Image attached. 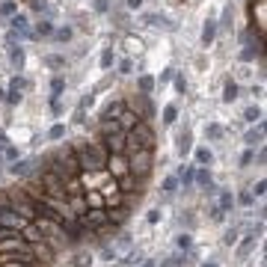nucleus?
I'll use <instances>...</instances> for the list:
<instances>
[{"mask_svg":"<svg viewBox=\"0 0 267 267\" xmlns=\"http://www.w3.org/2000/svg\"><path fill=\"white\" fill-rule=\"evenodd\" d=\"M39 164H45V169L54 172L66 187L74 184V181H80V167H77V158H74V149H71V146H63V149H57V152L42 155Z\"/></svg>","mask_w":267,"mask_h":267,"instance_id":"1","label":"nucleus"},{"mask_svg":"<svg viewBox=\"0 0 267 267\" xmlns=\"http://www.w3.org/2000/svg\"><path fill=\"white\" fill-rule=\"evenodd\" d=\"M71 149H74V158H77L80 172H101L104 164H107V149H104L101 143H86V140H80V143H74Z\"/></svg>","mask_w":267,"mask_h":267,"instance_id":"2","label":"nucleus"},{"mask_svg":"<svg viewBox=\"0 0 267 267\" xmlns=\"http://www.w3.org/2000/svg\"><path fill=\"white\" fill-rule=\"evenodd\" d=\"M3 199H6V205H9L15 214H21L27 223H33L36 217H39V214H36V202L27 196V190H24V187H21V190H18V187L3 190Z\"/></svg>","mask_w":267,"mask_h":267,"instance_id":"3","label":"nucleus"},{"mask_svg":"<svg viewBox=\"0 0 267 267\" xmlns=\"http://www.w3.org/2000/svg\"><path fill=\"white\" fill-rule=\"evenodd\" d=\"M152 164H155V149H131V158H128V172L134 178L146 181L149 172H152Z\"/></svg>","mask_w":267,"mask_h":267,"instance_id":"4","label":"nucleus"},{"mask_svg":"<svg viewBox=\"0 0 267 267\" xmlns=\"http://www.w3.org/2000/svg\"><path fill=\"white\" fill-rule=\"evenodd\" d=\"M98 143L107 149V155H125V149H128V131H122L119 125L107 128V131H98Z\"/></svg>","mask_w":267,"mask_h":267,"instance_id":"5","label":"nucleus"},{"mask_svg":"<svg viewBox=\"0 0 267 267\" xmlns=\"http://www.w3.org/2000/svg\"><path fill=\"white\" fill-rule=\"evenodd\" d=\"M128 146L131 149H155V131H152V125L146 119H140L128 131Z\"/></svg>","mask_w":267,"mask_h":267,"instance_id":"6","label":"nucleus"},{"mask_svg":"<svg viewBox=\"0 0 267 267\" xmlns=\"http://www.w3.org/2000/svg\"><path fill=\"white\" fill-rule=\"evenodd\" d=\"M36 226L42 229V240H45L48 246H54V249L66 246V234L60 229V223H54V220H48V217H36Z\"/></svg>","mask_w":267,"mask_h":267,"instance_id":"7","label":"nucleus"},{"mask_svg":"<svg viewBox=\"0 0 267 267\" xmlns=\"http://www.w3.org/2000/svg\"><path fill=\"white\" fill-rule=\"evenodd\" d=\"M36 181L42 184V190L48 193V196H54V199H68V190H66V184L54 175V172H48V169H42L39 175H36Z\"/></svg>","mask_w":267,"mask_h":267,"instance_id":"8","label":"nucleus"},{"mask_svg":"<svg viewBox=\"0 0 267 267\" xmlns=\"http://www.w3.org/2000/svg\"><path fill=\"white\" fill-rule=\"evenodd\" d=\"M9 33L15 36V39H33V30H30V18H27L24 12H15V15L9 18Z\"/></svg>","mask_w":267,"mask_h":267,"instance_id":"9","label":"nucleus"},{"mask_svg":"<svg viewBox=\"0 0 267 267\" xmlns=\"http://www.w3.org/2000/svg\"><path fill=\"white\" fill-rule=\"evenodd\" d=\"M104 172H107L110 178H122V175L128 172V158H125V155H107Z\"/></svg>","mask_w":267,"mask_h":267,"instance_id":"10","label":"nucleus"},{"mask_svg":"<svg viewBox=\"0 0 267 267\" xmlns=\"http://www.w3.org/2000/svg\"><path fill=\"white\" fill-rule=\"evenodd\" d=\"M24 89H27V80L15 74V77L9 80V89H6V98H3V101H9V104H18V101L24 98Z\"/></svg>","mask_w":267,"mask_h":267,"instance_id":"11","label":"nucleus"},{"mask_svg":"<svg viewBox=\"0 0 267 267\" xmlns=\"http://www.w3.org/2000/svg\"><path fill=\"white\" fill-rule=\"evenodd\" d=\"M125 220H128V205H119V208H107V223H110L113 229L125 226Z\"/></svg>","mask_w":267,"mask_h":267,"instance_id":"12","label":"nucleus"},{"mask_svg":"<svg viewBox=\"0 0 267 267\" xmlns=\"http://www.w3.org/2000/svg\"><path fill=\"white\" fill-rule=\"evenodd\" d=\"M243 143H246L249 149L261 146V143H264V122H255V128H249V131H246V137H243Z\"/></svg>","mask_w":267,"mask_h":267,"instance_id":"13","label":"nucleus"},{"mask_svg":"<svg viewBox=\"0 0 267 267\" xmlns=\"http://www.w3.org/2000/svg\"><path fill=\"white\" fill-rule=\"evenodd\" d=\"M66 202H68V211H71L74 217H80V214L89 208V205H86V193H68Z\"/></svg>","mask_w":267,"mask_h":267,"instance_id":"14","label":"nucleus"},{"mask_svg":"<svg viewBox=\"0 0 267 267\" xmlns=\"http://www.w3.org/2000/svg\"><path fill=\"white\" fill-rule=\"evenodd\" d=\"M39 164V161H12V167H9V172L15 175V178H27V175H33V167Z\"/></svg>","mask_w":267,"mask_h":267,"instance_id":"15","label":"nucleus"},{"mask_svg":"<svg viewBox=\"0 0 267 267\" xmlns=\"http://www.w3.org/2000/svg\"><path fill=\"white\" fill-rule=\"evenodd\" d=\"M6 45H9V63H12V68L21 71L24 68V48L15 45V42H6Z\"/></svg>","mask_w":267,"mask_h":267,"instance_id":"16","label":"nucleus"},{"mask_svg":"<svg viewBox=\"0 0 267 267\" xmlns=\"http://www.w3.org/2000/svg\"><path fill=\"white\" fill-rule=\"evenodd\" d=\"M116 122H119V128H122V131H131L134 125H137V122H140V116H137V113H134L131 107H125V110H122V113H119V116H116Z\"/></svg>","mask_w":267,"mask_h":267,"instance_id":"17","label":"nucleus"},{"mask_svg":"<svg viewBox=\"0 0 267 267\" xmlns=\"http://www.w3.org/2000/svg\"><path fill=\"white\" fill-rule=\"evenodd\" d=\"M125 107H128V101H122V98L110 101V104H107V107L101 110V119H116V116H119V113H122Z\"/></svg>","mask_w":267,"mask_h":267,"instance_id":"18","label":"nucleus"},{"mask_svg":"<svg viewBox=\"0 0 267 267\" xmlns=\"http://www.w3.org/2000/svg\"><path fill=\"white\" fill-rule=\"evenodd\" d=\"M48 36H54V21L51 18H42L33 27V39H48Z\"/></svg>","mask_w":267,"mask_h":267,"instance_id":"19","label":"nucleus"},{"mask_svg":"<svg viewBox=\"0 0 267 267\" xmlns=\"http://www.w3.org/2000/svg\"><path fill=\"white\" fill-rule=\"evenodd\" d=\"M214 39H217V21H211V18H208V21H205V27H202V45H205V48H211V45H214Z\"/></svg>","mask_w":267,"mask_h":267,"instance_id":"20","label":"nucleus"},{"mask_svg":"<svg viewBox=\"0 0 267 267\" xmlns=\"http://www.w3.org/2000/svg\"><path fill=\"white\" fill-rule=\"evenodd\" d=\"M137 104H140V113H137V116H140V119H152L155 107H152L149 95H137V98H134V107H137Z\"/></svg>","mask_w":267,"mask_h":267,"instance_id":"21","label":"nucleus"},{"mask_svg":"<svg viewBox=\"0 0 267 267\" xmlns=\"http://www.w3.org/2000/svg\"><path fill=\"white\" fill-rule=\"evenodd\" d=\"M175 149H178V155H181V158H184V155H187V152L193 149V134L187 131V128L178 134V146H175Z\"/></svg>","mask_w":267,"mask_h":267,"instance_id":"22","label":"nucleus"},{"mask_svg":"<svg viewBox=\"0 0 267 267\" xmlns=\"http://www.w3.org/2000/svg\"><path fill=\"white\" fill-rule=\"evenodd\" d=\"M258 54H261V42H258V45H246V48L237 54V60H240V63H252Z\"/></svg>","mask_w":267,"mask_h":267,"instance_id":"23","label":"nucleus"},{"mask_svg":"<svg viewBox=\"0 0 267 267\" xmlns=\"http://www.w3.org/2000/svg\"><path fill=\"white\" fill-rule=\"evenodd\" d=\"M86 205H89V208H107V199H104L101 190H92V187H89V190H86Z\"/></svg>","mask_w":267,"mask_h":267,"instance_id":"24","label":"nucleus"},{"mask_svg":"<svg viewBox=\"0 0 267 267\" xmlns=\"http://www.w3.org/2000/svg\"><path fill=\"white\" fill-rule=\"evenodd\" d=\"M237 92H240V86L229 77V80H226V86H223V101H226V104H232V101L237 98Z\"/></svg>","mask_w":267,"mask_h":267,"instance_id":"25","label":"nucleus"},{"mask_svg":"<svg viewBox=\"0 0 267 267\" xmlns=\"http://www.w3.org/2000/svg\"><path fill=\"white\" fill-rule=\"evenodd\" d=\"M137 86H140V95H152V89H155V77H152V74H143V77L137 80Z\"/></svg>","mask_w":267,"mask_h":267,"instance_id":"26","label":"nucleus"},{"mask_svg":"<svg viewBox=\"0 0 267 267\" xmlns=\"http://www.w3.org/2000/svg\"><path fill=\"white\" fill-rule=\"evenodd\" d=\"M255 240H258L255 234H249V237H243V243L237 246V258H246V255L252 252V246H255Z\"/></svg>","mask_w":267,"mask_h":267,"instance_id":"27","label":"nucleus"},{"mask_svg":"<svg viewBox=\"0 0 267 267\" xmlns=\"http://www.w3.org/2000/svg\"><path fill=\"white\" fill-rule=\"evenodd\" d=\"M196 164H199V167H211V164H214V152L205 149V146L196 149Z\"/></svg>","mask_w":267,"mask_h":267,"instance_id":"28","label":"nucleus"},{"mask_svg":"<svg viewBox=\"0 0 267 267\" xmlns=\"http://www.w3.org/2000/svg\"><path fill=\"white\" fill-rule=\"evenodd\" d=\"M15 12H18V3L15 0H3L0 3V18H12Z\"/></svg>","mask_w":267,"mask_h":267,"instance_id":"29","label":"nucleus"},{"mask_svg":"<svg viewBox=\"0 0 267 267\" xmlns=\"http://www.w3.org/2000/svg\"><path fill=\"white\" fill-rule=\"evenodd\" d=\"M193 172H196V167H184V169H181V175H178V184H184V190L193 184Z\"/></svg>","mask_w":267,"mask_h":267,"instance_id":"30","label":"nucleus"},{"mask_svg":"<svg viewBox=\"0 0 267 267\" xmlns=\"http://www.w3.org/2000/svg\"><path fill=\"white\" fill-rule=\"evenodd\" d=\"M63 89H66V80L57 74V77L51 80V98H60V95H63Z\"/></svg>","mask_w":267,"mask_h":267,"instance_id":"31","label":"nucleus"},{"mask_svg":"<svg viewBox=\"0 0 267 267\" xmlns=\"http://www.w3.org/2000/svg\"><path fill=\"white\" fill-rule=\"evenodd\" d=\"M243 119H246V122H252V125H255V122H261V107H255V104H252V107H246V110H243Z\"/></svg>","mask_w":267,"mask_h":267,"instance_id":"32","label":"nucleus"},{"mask_svg":"<svg viewBox=\"0 0 267 267\" xmlns=\"http://www.w3.org/2000/svg\"><path fill=\"white\" fill-rule=\"evenodd\" d=\"M175 119H178V107L175 104H167L164 107V125H175Z\"/></svg>","mask_w":267,"mask_h":267,"instance_id":"33","label":"nucleus"},{"mask_svg":"<svg viewBox=\"0 0 267 267\" xmlns=\"http://www.w3.org/2000/svg\"><path fill=\"white\" fill-rule=\"evenodd\" d=\"M223 125H217V122H211V125H208V128H205V137H208V140H223Z\"/></svg>","mask_w":267,"mask_h":267,"instance_id":"34","label":"nucleus"},{"mask_svg":"<svg viewBox=\"0 0 267 267\" xmlns=\"http://www.w3.org/2000/svg\"><path fill=\"white\" fill-rule=\"evenodd\" d=\"M71 36H74L71 27H54V39L57 42H71Z\"/></svg>","mask_w":267,"mask_h":267,"instance_id":"35","label":"nucleus"},{"mask_svg":"<svg viewBox=\"0 0 267 267\" xmlns=\"http://www.w3.org/2000/svg\"><path fill=\"white\" fill-rule=\"evenodd\" d=\"M234 202H237V205H243V208H249V205H252V202H255V196H252V193H249V190H240V193H237V196H234Z\"/></svg>","mask_w":267,"mask_h":267,"instance_id":"36","label":"nucleus"},{"mask_svg":"<svg viewBox=\"0 0 267 267\" xmlns=\"http://www.w3.org/2000/svg\"><path fill=\"white\" fill-rule=\"evenodd\" d=\"M232 205H234L232 190H223V193H220V208H223V211H232Z\"/></svg>","mask_w":267,"mask_h":267,"instance_id":"37","label":"nucleus"},{"mask_svg":"<svg viewBox=\"0 0 267 267\" xmlns=\"http://www.w3.org/2000/svg\"><path fill=\"white\" fill-rule=\"evenodd\" d=\"M48 137H51V140H63V137H66V125H51Z\"/></svg>","mask_w":267,"mask_h":267,"instance_id":"38","label":"nucleus"},{"mask_svg":"<svg viewBox=\"0 0 267 267\" xmlns=\"http://www.w3.org/2000/svg\"><path fill=\"white\" fill-rule=\"evenodd\" d=\"M113 66V48H104V54H101V68H110Z\"/></svg>","mask_w":267,"mask_h":267,"instance_id":"39","label":"nucleus"},{"mask_svg":"<svg viewBox=\"0 0 267 267\" xmlns=\"http://www.w3.org/2000/svg\"><path fill=\"white\" fill-rule=\"evenodd\" d=\"M237 234H240V232H237V226H232V229H226V237H223V243H226V246H232L234 240H237Z\"/></svg>","mask_w":267,"mask_h":267,"instance_id":"40","label":"nucleus"},{"mask_svg":"<svg viewBox=\"0 0 267 267\" xmlns=\"http://www.w3.org/2000/svg\"><path fill=\"white\" fill-rule=\"evenodd\" d=\"M45 66L48 68H63L66 66V60H63V57H45Z\"/></svg>","mask_w":267,"mask_h":267,"instance_id":"41","label":"nucleus"},{"mask_svg":"<svg viewBox=\"0 0 267 267\" xmlns=\"http://www.w3.org/2000/svg\"><path fill=\"white\" fill-rule=\"evenodd\" d=\"M92 9H95L98 15H104V12H110V0H92Z\"/></svg>","mask_w":267,"mask_h":267,"instance_id":"42","label":"nucleus"},{"mask_svg":"<svg viewBox=\"0 0 267 267\" xmlns=\"http://www.w3.org/2000/svg\"><path fill=\"white\" fill-rule=\"evenodd\" d=\"M220 27H232V6H226V9H223V21L217 24V30H220Z\"/></svg>","mask_w":267,"mask_h":267,"instance_id":"43","label":"nucleus"},{"mask_svg":"<svg viewBox=\"0 0 267 267\" xmlns=\"http://www.w3.org/2000/svg\"><path fill=\"white\" fill-rule=\"evenodd\" d=\"M211 220H214V223H223V220H226V211H223L220 205H214V208H211Z\"/></svg>","mask_w":267,"mask_h":267,"instance_id":"44","label":"nucleus"},{"mask_svg":"<svg viewBox=\"0 0 267 267\" xmlns=\"http://www.w3.org/2000/svg\"><path fill=\"white\" fill-rule=\"evenodd\" d=\"M175 190H178V178H167V181H164V193H167V196H172Z\"/></svg>","mask_w":267,"mask_h":267,"instance_id":"45","label":"nucleus"},{"mask_svg":"<svg viewBox=\"0 0 267 267\" xmlns=\"http://www.w3.org/2000/svg\"><path fill=\"white\" fill-rule=\"evenodd\" d=\"M172 80H175V89H178V92H187V80H184V74H172Z\"/></svg>","mask_w":267,"mask_h":267,"instance_id":"46","label":"nucleus"},{"mask_svg":"<svg viewBox=\"0 0 267 267\" xmlns=\"http://www.w3.org/2000/svg\"><path fill=\"white\" fill-rule=\"evenodd\" d=\"M71 122L83 125V122H86V107H80V104H77V110H74V119H71Z\"/></svg>","mask_w":267,"mask_h":267,"instance_id":"47","label":"nucleus"},{"mask_svg":"<svg viewBox=\"0 0 267 267\" xmlns=\"http://www.w3.org/2000/svg\"><path fill=\"white\" fill-rule=\"evenodd\" d=\"M3 158H6V161H18V149H15V146L9 143V146L3 149Z\"/></svg>","mask_w":267,"mask_h":267,"instance_id":"48","label":"nucleus"},{"mask_svg":"<svg viewBox=\"0 0 267 267\" xmlns=\"http://www.w3.org/2000/svg\"><path fill=\"white\" fill-rule=\"evenodd\" d=\"M264 190H267V181H264V178H261V181H258V184H255V187H252V190H249V193H252V196H258V199H261V196H264Z\"/></svg>","mask_w":267,"mask_h":267,"instance_id":"49","label":"nucleus"},{"mask_svg":"<svg viewBox=\"0 0 267 267\" xmlns=\"http://www.w3.org/2000/svg\"><path fill=\"white\" fill-rule=\"evenodd\" d=\"M252 158H255V152H252V149H246V152L240 155V167H249V164H252Z\"/></svg>","mask_w":267,"mask_h":267,"instance_id":"50","label":"nucleus"},{"mask_svg":"<svg viewBox=\"0 0 267 267\" xmlns=\"http://www.w3.org/2000/svg\"><path fill=\"white\" fill-rule=\"evenodd\" d=\"M190 243H193L190 234H181V237H178V249H190Z\"/></svg>","mask_w":267,"mask_h":267,"instance_id":"51","label":"nucleus"},{"mask_svg":"<svg viewBox=\"0 0 267 267\" xmlns=\"http://www.w3.org/2000/svg\"><path fill=\"white\" fill-rule=\"evenodd\" d=\"M172 74H175V68H167V71H161V77H158L155 83H167V80H172Z\"/></svg>","mask_w":267,"mask_h":267,"instance_id":"52","label":"nucleus"},{"mask_svg":"<svg viewBox=\"0 0 267 267\" xmlns=\"http://www.w3.org/2000/svg\"><path fill=\"white\" fill-rule=\"evenodd\" d=\"M131 68H134L131 60H122V63H119V74H131Z\"/></svg>","mask_w":267,"mask_h":267,"instance_id":"53","label":"nucleus"},{"mask_svg":"<svg viewBox=\"0 0 267 267\" xmlns=\"http://www.w3.org/2000/svg\"><path fill=\"white\" fill-rule=\"evenodd\" d=\"M181 264H184V258H181V255H172V258H167L164 267H181Z\"/></svg>","mask_w":267,"mask_h":267,"instance_id":"54","label":"nucleus"},{"mask_svg":"<svg viewBox=\"0 0 267 267\" xmlns=\"http://www.w3.org/2000/svg\"><path fill=\"white\" fill-rule=\"evenodd\" d=\"M33 9L42 15V12H48V0H33Z\"/></svg>","mask_w":267,"mask_h":267,"instance_id":"55","label":"nucleus"},{"mask_svg":"<svg viewBox=\"0 0 267 267\" xmlns=\"http://www.w3.org/2000/svg\"><path fill=\"white\" fill-rule=\"evenodd\" d=\"M146 220H149V223H158V220H161V211H158V208H152V211L146 214Z\"/></svg>","mask_w":267,"mask_h":267,"instance_id":"56","label":"nucleus"},{"mask_svg":"<svg viewBox=\"0 0 267 267\" xmlns=\"http://www.w3.org/2000/svg\"><path fill=\"white\" fill-rule=\"evenodd\" d=\"M143 6V0H128V9H140Z\"/></svg>","mask_w":267,"mask_h":267,"instance_id":"57","label":"nucleus"},{"mask_svg":"<svg viewBox=\"0 0 267 267\" xmlns=\"http://www.w3.org/2000/svg\"><path fill=\"white\" fill-rule=\"evenodd\" d=\"M6 98V89H3V86H0V101Z\"/></svg>","mask_w":267,"mask_h":267,"instance_id":"58","label":"nucleus"},{"mask_svg":"<svg viewBox=\"0 0 267 267\" xmlns=\"http://www.w3.org/2000/svg\"><path fill=\"white\" fill-rule=\"evenodd\" d=\"M143 267H155V261H143Z\"/></svg>","mask_w":267,"mask_h":267,"instance_id":"59","label":"nucleus"},{"mask_svg":"<svg viewBox=\"0 0 267 267\" xmlns=\"http://www.w3.org/2000/svg\"><path fill=\"white\" fill-rule=\"evenodd\" d=\"M202 267H217V264H214V261H205V264H202Z\"/></svg>","mask_w":267,"mask_h":267,"instance_id":"60","label":"nucleus"},{"mask_svg":"<svg viewBox=\"0 0 267 267\" xmlns=\"http://www.w3.org/2000/svg\"><path fill=\"white\" fill-rule=\"evenodd\" d=\"M0 164H3V158H0Z\"/></svg>","mask_w":267,"mask_h":267,"instance_id":"61","label":"nucleus"}]
</instances>
